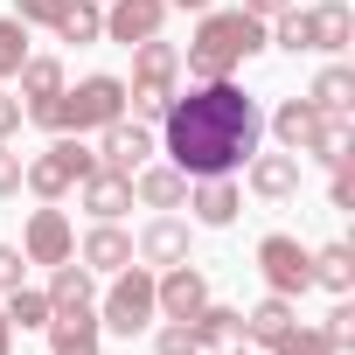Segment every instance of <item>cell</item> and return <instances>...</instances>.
Masks as SVG:
<instances>
[{
	"label": "cell",
	"mask_w": 355,
	"mask_h": 355,
	"mask_svg": "<svg viewBox=\"0 0 355 355\" xmlns=\"http://www.w3.org/2000/svg\"><path fill=\"white\" fill-rule=\"evenodd\" d=\"M77 196H84L91 223H119V216L132 209V174H119V167H91L84 182H77Z\"/></svg>",
	"instance_id": "7c38bea8"
},
{
	"label": "cell",
	"mask_w": 355,
	"mask_h": 355,
	"mask_svg": "<svg viewBox=\"0 0 355 355\" xmlns=\"http://www.w3.org/2000/svg\"><path fill=\"white\" fill-rule=\"evenodd\" d=\"M15 84H21V91H15L21 105H35V98H56V91H63V63H56V56H28V63L15 70Z\"/></svg>",
	"instance_id": "484cf974"
},
{
	"label": "cell",
	"mask_w": 355,
	"mask_h": 355,
	"mask_svg": "<svg viewBox=\"0 0 355 355\" xmlns=\"http://www.w3.org/2000/svg\"><path fill=\"white\" fill-rule=\"evenodd\" d=\"M265 355H334V341H327L320 327H300V320H293V327H286V334H279Z\"/></svg>",
	"instance_id": "f1b7e54d"
},
{
	"label": "cell",
	"mask_w": 355,
	"mask_h": 355,
	"mask_svg": "<svg viewBox=\"0 0 355 355\" xmlns=\"http://www.w3.org/2000/svg\"><path fill=\"white\" fill-rule=\"evenodd\" d=\"M56 28V42H105V0H63V15L49 21Z\"/></svg>",
	"instance_id": "d6986e66"
},
{
	"label": "cell",
	"mask_w": 355,
	"mask_h": 355,
	"mask_svg": "<svg viewBox=\"0 0 355 355\" xmlns=\"http://www.w3.org/2000/svg\"><path fill=\"white\" fill-rule=\"evenodd\" d=\"M306 105H313V112H341V119H348V105H355V70H348V63H327V70L313 77Z\"/></svg>",
	"instance_id": "44dd1931"
},
{
	"label": "cell",
	"mask_w": 355,
	"mask_h": 355,
	"mask_svg": "<svg viewBox=\"0 0 355 355\" xmlns=\"http://www.w3.org/2000/svg\"><path fill=\"white\" fill-rule=\"evenodd\" d=\"M167 21V0H105V42H146Z\"/></svg>",
	"instance_id": "8fae6325"
},
{
	"label": "cell",
	"mask_w": 355,
	"mask_h": 355,
	"mask_svg": "<svg viewBox=\"0 0 355 355\" xmlns=\"http://www.w3.org/2000/svg\"><path fill=\"white\" fill-rule=\"evenodd\" d=\"M56 15H63V0H15V21L21 28H49Z\"/></svg>",
	"instance_id": "d6a6232c"
},
{
	"label": "cell",
	"mask_w": 355,
	"mask_h": 355,
	"mask_svg": "<svg viewBox=\"0 0 355 355\" xmlns=\"http://www.w3.org/2000/svg\"><path fill=\"white\" fill-rule=\"evenodd\" d=\"M21 272H28L21 244H0V293H15V286H21Z\"/></svg>",
	"instance_id": "836d02e7"
},
{
	"label": "cell",
	"mask_w": 355,
	"mask_h": 355,
	"mask_svg": "<svg viewBox=\"0 0 355 355\" xmlns=\"http://www.w3.org/2000/svg\"><path fill=\"white\" fill-rule=\"evenodd\" d=\"M189 209L202 230H230L237 209H244V189L230 182V174H202V182H189Z\"/></svg>",
	"instance_id": "30bf717a"
},
{
	"label": "cell",
	"mask_w": 355,
	"mask_h": 355,
	"mask_svg": "<svg viewBox=\"0 0 355 355\" xmlns=\"http://www.w3.org/2000/svg\"><path fill=\"white\" fill-rule=\"evenodd\" d=\"M49 306H56V313L98 306V272H91L84 258H63V265H49Z\"/></svg>",
	"instance_id": "2e32d148"
},
{
	"label": "cell",
	"mask_w": 355,
	"mask_h": 355,
	"mask_svg": "<svg viewBox=\"0 0 355 355\" xmlns=\"http://www.w3.org/2000/svg\"><path fill=\"white\" fill-rule=\"evenodd\" d=\"M258 49H265V21H258V15H244V8H209L182 63H189L196 84H216V77H237Z\"/></svg>",
	"instance_id": "7a4b0ae2"
},
{
	"label": "cell",
	"mask_w": 355,
	"mask_h": 355,
	"mask_svg": "<svg viewBox=\"0 0 355 355\" xmlns=\"http://www.w3.org/2000/svg\"><path fill=\"white\" fill-rule=\"evenodd\" d=\"M348 42H355V15H348V0H320V8H306V49L341 56Z\"/></svg>",
	"instance_id": "9a60e30c"
},
{
	"label": "cell",
	"mask_w": 355,
	"mask_h": 355,
	"mask_svg": "<svg viewBox=\"0 0 355 355\" xmlns=\"http://www.w3.org/2000/svg\"><path fill=\"white\" fill-rule=\"evenodd\" d=\"M306 153H313V160H327V167H334V160H348V153H355V125H348L341 112H320V119H313Z\"/></svg>",
	"instance_id": "603a6c76"
},
{
	"label": "cell",
	"mask_w": 355,
	"mask_h": 355,
	"mask_svg": "<svg viewBox=\"0 0 355 355\" xmlns=\"http://www.w3.org/2000/svg\"><path fill=\"white\" fill-rule=\"evenodd\" d=\"M293 0H244V15H258V21H272V15H286Z\"/></svg>",
	"instance_id": "8d00e7d4"
},
{
	"label": "cell",
	"mask_w": 355,
	"mask_h": 355,
	"mask_svg": "<svg viewBox=\"0 0 355 355\" xmlns=\"http://www.w3.org/2000/svg\"><path fill=\"white\" fill-rule=\"evenodd\" d=\"M244 182H251V196L258 202H293L300 196V153H251L244 160Z\"/></svg>",
	"instance_id": "9c48e42d"
},
{
	"label": "cell",
	"mask_w": 355,
	"mask_h": 355,
	"mask_svg": "<svg viewBox=\"0 0 355 355\" xmlns=\"http://www.w3.org/2000/svg\"><path fill=\"white\" fill-rule=\"evenodd\" d=\"M327 202H334V209H355V153H348V160H334V182H327Z\"/></svg>",
	"instance_id": "1f68e13d"
},
{
	"label": "cell",
	"mask_w": 355,
	"mask_h": 355,
	"mask_svg": "<svg viewBox=\"0 0 355 355\" xmlns=\"http://www.w3.org/2000/svg\"><path fill=\"white\" fill-rule=\"evenodd\" d=\"M153 355H202L196 320H160V327H153Z\"/></svg>",
	"instance_id": "83f0119b"
},
{
	"label": "cell",
	"mask_w": 355,
	"mask_h": 355,
	"mask_svg": "<svg viewBox=\"0 0 355 355\" xmlns=\"http://www.w3.org/2000/svg\"><path fill=\"white\" fill-rule=\"evenodd\" d=\"M258 272H265V286H272V293H286V300H300V293L313 286V251H306L300 237H286V230H272V237L258 244Z\"/></svg>",
	"instance_id": "5b68a950"
},
{
	"label": "cell",
	"mask_w": 355,
	"mask_h": 355,
	"mask_svg": "<svg viewBox=\"0 0 355 355\" xmlns=\"http://www.w3.org/2000/svg\"><path fill=\"white\" fill-rule=\"evenodd\" d=\"M0 313H8V327H49V320H56L49 293H35V286H15V293H8V306H0Z\"/></svg>",
	"instance_id": "4316f807"
},
{
	"label": "cell",
	"mask_w": 355,
	"mask_h": 355,
	"mask_svg": "<svg viewBox=\"0 0 355 355\" xmlns=\"http://www.w3.org/2000/svg\"><path fill=\"white\" fill-rule=\"evenodd\" d=\"M160 146H153V132L139 125V119H112V125H98V167H119V174H132V167H146Z\"/></svg>",
	"instance_id": "52a82bcc"
},
{
	"label": "cell",
	"mask_w": 355,
	"mask_h": 355,
	"mask_svg": "<svg viewBox=\"0 0 355 355\" xmlns=\"http://www.w3.org/2000/svg\"><path fill=\"white\" fill-rule=\"evenodd\" d=\"M258 139H265V119H258V105L230 77L196 84L189 98L174 91L167 119H160V153L182 167L189 182H202V174H237L258 153Z\"/></svg>",
	"instance_id": "6da1fadb"
},
{
	"label": "cell",
	"mask_w": 355,
	"mask_h": 355,
	"mask_svg": "<svg viewBox=\"0 0 355 355\" xmlns=\"http://www.w3.org/2000/svg\"><path fill=\"white\" fill-rule=\"evenodd\" d=\"M21 167H28V160H21L8 139H0V196H15V189H21Z\"/></svg>",
	"instance_id": "e575fe53"
},
{
	"label": "cell",
	"mask_w": 355,
	"mask_h": 355,
	"mask_svg": "<svg viewBox=\"0 0 355 355\" xmlns=\"http://www.w3.org/2000/svg\"><path fill=\"white\" fill-rule=\"evenodd\" d=\"M91 167H98V146H84V132H56V139L21 167V189H35L42 202H63Z\"/></svg>",
	"instance_id": "3957f363"
},
{
	"label": "cell",
	"mask_w": 355,
	"mask_h": 355,
	"mask_svg": "<svg viewBox=\"0 0 355 355\" xmlns=\"http://www.w3.org/2000/svg\"><path fill=\"white\" fill-rule=\"evenodd\" d=\"M286 327H293V300H286V293H265V300L244 313V341H258V348H272Z\"/></svg>",
	"instance_id": "ffe728a7"
},
{
	"label": "cell",
	"mask_w": 355,
	"mask_h": 355,
	"mask_svg": "<svg viewBox=\"0 0 355 355\" xmlns=\"http://www.w3.org/2000/svg\"><path fill=\"white\" fill-rule=\"evenodd\" d=\"M132 258H139V265H160V272H167V265H189V223H182V216H153V223L132 237Z\"/></svg>",
	"instance_id": "4fadbf2b"
},
{
	"label": "cell",
	"mask_w": 355,
	"mask_h": 355,
	"mask_svg": "<svg viewBox=\"0 0 355 355\" xmlns=\"http://www.w3.org/2000/svg\"><path fill=\"white\" fill-rule=\"evenodd\" d=\"M313 119H320V112H313L306 98H286V105L272 112V139H279L286 153H306V139H313Z\"/></svg>",
	"instance_id": "7402d4cb"
},
{
	"label": "cell",
	"mask_w": 355,
	"mask_h": 355,
	"mask_svg": "<svg viewBox=\"0 0 355 355\" xmlns=\"http://www.w3.org/2000/svg\"><path fill=\"white\" fill-rule=\"evenodd\" d=\"M313 286H327L334 300H348L355 293V251L348 244H320L313 251Z\"/></svg>",
	"instance_id": "cb8c5ba5"
},
{
	"label": "cell",
	"mask_w": 355,
	"mask_h": 355,
	"mask_svg": "<svg viewBox=\"0 0 355 355\" xmlns=\"http://www.w3.org/2000/svg\"><path fill=\"white\" fill-rule=\"evenodd\" d=\"M15 132H21V98L0 91V139H15Z\"/></svg>",
	"instance_id": "d590c367"
},
{
	"label": "cell",
	"mask_w": 355,
	"mask_h": 355,
	"mask_svg": "<svg viewBox=\"0 0 355 355\" xmlns=\"http://www.w3.org/2000/svg\"><path fill=\"white\" fill-rule=\"evenodd\" d=\"M132 202H146V209H182V202H189V174L174 167V160H167V167H153V160L132 167Z\"/></svg>",
	"instance_id": "5bb4252c"
},
{
	"label": "cell",
	"mask_w": 355,
	"mask_h": 355,
	"mask_svg": "<svg viewBox=\"0 0 355 355\" xmlns=\"http://www.w3.org/2000/svg\"><path fill=\"white\" fill-rule=\"evenodd\" d=\"M320 334L334 341V355H341V348H355V306H348V300H334V313H327V327H320Z\"/></svg>",
	"instance_id": "4dcf8cb0"
},
{
	"label": "cell",
	"mask_w": 355,
	"mask_h": 355,
	"mask_svg": "<svg viewBox=\"0 0 355 355\" xmlns=\"http://www.w3.org/2000/svg\"><path fill=\"white\" fill-rule=\"evenodd\" d=\"M160 320V306H153V265H125V272H112V293H105V306H98V334H146Z\"/></svg>",
	"instance_id": "277c9868"
},
{
	"label": "cell",
	"mask_w": 355,
	"mask_h": 355,
	"mask_svg": "<svg viewBox=\"0 0 355 355\" xmlns=\"http://www.w3.org/2000/svg\"><path fill=\"white\" fill-rule=\"evenodd\" d=\"M21 258H28V265H63V258H77L70 216H63V209H35L28 230H21Z\"/></svg>",
	"instance_id": "ba28073f"
},
{
	"label": "cell",
	"mask_w": 355,
	"mask_h": 355,
	"mask_svg": "<svg viewBox=\"0 0 355 355\" xmlns=\"http://www.w3.org/2000/svg\"><path fill=\"white\" fill-rule=\"evenodd\" d=\"M196 334H202V348H244V306H202L196 313Z\"/></svg>",
	"instance_id": "d4e9b609"
},
{
	"label": "cell",
	"mask_w": 355,
	"mask_h": 355,
	"mask_svg": "<svg viewBox=\"0 0 355 355\" xmlns=\"http://www.w3.org/2000/svg\"><path fill=\"white\" fill-rule=\"evenodd\" d=\"M0 355H15V327H8V313H0Z\"/></svg>",
	"instance_id": "74e56055"
},
{
	"label": "cell",
	"mask_w": 355,
	"mask_h": 355,
	"mask_svg": "<svg viewBox=\"0 0 355 355\" xmlns=\"http://www.w3.org/2000/svg\"><path fill=\"white\" fill-rule=\"evenodd\" d=\"M77 258H84L91 272H125V265H132V237H125L119 223H91L84 244H77Z\"/></svg>",
	"instance_id": "e0dca14e"
},
{
	"label": "cell",
	"mask_w": 355,
	"mask_h": 355,
	"mask_svg": "<svg viewBox=\"0 0 355 355\" xmlns=\"http://www.w3.org/2000/svg\"><path fill=\"white\" fill-rule=\"evenodd\" d=\"M49 355H98V306L56 313L49 320Z\"/></svg>",
	"instance_id": "ac0fdd59"
},
{
	"label": "cell",
	"mask_w": 355,
	"mask_h": 355,
	"mask_svg": "<svg viewBox=\"0 0 355 355\" xmlns=\"http://www.w3.org/2000/svg\"><path fill=\"white\" fill-rule=\"evenodd\" d=\"M153 306H160V320H196V313L209 306V279H202L196 265H167V272L153 279Z\"/></svg>",
	"instance_id": "8992f818"
},
{
	"label": "cell",
	"mask_w": 355,
	"mask_h": 355,
	"mask_svg": "<svg viewBox=\"0 0 355 355\" xmlns=\"http://www.w3.org/2000/svg\"><path fill=\"white\" fill-rule=\"evenodd\" d=\"M167 8H196V15H209V8H216V0H167Z\"/></svg>",
	"instance_id": "f35d334b"
},
{
	"label": "cell",
	"mask_w": 355,
	"mask_h": 355,
	"mask_svg": "<svg viewBox=\"0 0 355 355\" xmlns=\"http://www.w3.org/2000/svg\"><path fill=\"white\" fill-rule=\"evenodd\" d=\"M237 355H244V348H237ZM258 355H265V348H258Z\"/></svg>",
	"instance_id": "ab89813d"
},
{
	"label": "cell",
	"mask_w": 355,
	"mask_h": 355,
	"mask_svg": "<svg viewBox=\"0 0 355 355\" xmlns=\"http://www.w3.org/2000/svg\"><path fill=\"white\" fill-rule=\"evenodd\" d=\"M21 63H28V28L8 15V21H0V77H15Z\"/></svg>",
	"instance_id": "f546056e"
}]
</instances>
